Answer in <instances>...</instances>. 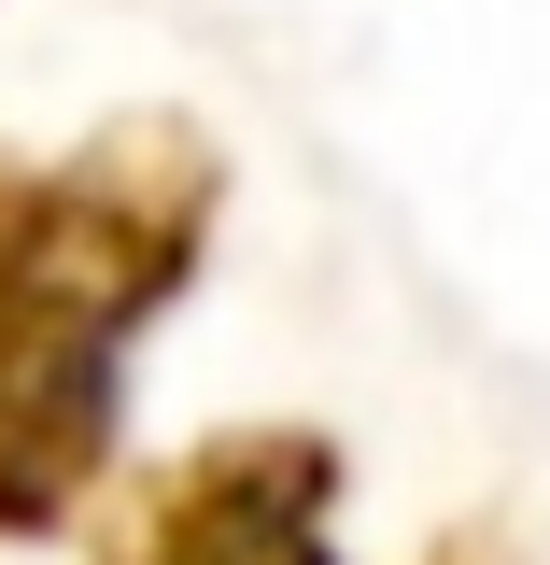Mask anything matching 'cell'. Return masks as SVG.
Masks as SVG:
<instances>
[{
	"mask_svg": "<svg viewBox=\"0 0 550 565\" xmlns=\"http://www.w3.org/2000/svg\"><path fill=\"white\" fill-rule=\"evenodd\" d=\"M99 565H339V438L325 424H226L141 467L99 523Z\"/></svg>",
	"mask_w": 550,
	"mask_h": 565,
	"instance_id": "2",
	"label": "cell"
},
{
	"mask_svg": "<svg viewBox=\"0 0 550 565\" xmlns=\"http://www.w3.org/2000/svg\"><path fill=\"white\" fill-rule=\"evenodd\" d=\"M438 565H522L508 537H438Z\"/></svg>",
	"mask_w": 550,
	"mask_h": 565,
	"instance_id": "3",
	"label": "cell"
},
{
	"mask_svg": "<svg viewBox=\"0 0 550 565\" xmlns=\"http://www.w3.org/2000/svg\"><path fill=\"white\" fill-rule=\"evenodd\" d=\"M226 156L184 114H128L57 170H0V537H57L114 467L141 326L198 282Z\"/></svg>",
	"mask_w": 550,
	"mask_h": 565,
	"instance_id": "1",
	"label": "cell"
}]
</instances>
